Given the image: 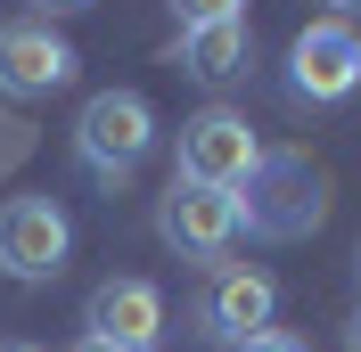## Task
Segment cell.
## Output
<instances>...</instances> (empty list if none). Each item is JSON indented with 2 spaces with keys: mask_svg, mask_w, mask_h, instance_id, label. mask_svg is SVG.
I'll return each instance as SVG.
<instances>
[{
  "mask_svg": "<svg viewBox=\"0 0 361 352\" xmlns=\"http://www.w3.org/2000/svg\"><path fill=\"white\" fill-rule=\"evenodd\" d=\"M329 221V172H320L304 148H271L263 172L238 189V230L263 246H295Z\"/></svg>",
  "mask_w": 361,
  "mask_h": 352,
  "instance_id": "1",
  "label": "cell"
},
{
  "mask_svg": "<svg viewBox=\"0 0 361 352\" xmlns=\"http://www.w3.org/2000/svg\"><path fill=\"white\" fill-rule=\"evenodd\" d=\"M148 148H157V107H148L140 90H99V99H82V115H74V164H82L90 180L123 189V180L148 164Z\"/></svg>",
  "mask_w": 361,
  "mask_h": 352,
  "instance_id": "2",
  "label": "cell"
},
{
  "mask_svg": "<svg viewBox=\"0 0 361 352\" xmlns=\"http://www.w3.org/2000/svg\"><path fill=\"white\" fill-rule=\"evenodd\" d=\"M263 139H255V123L238 107H197L189 123H180L173 139V180H197V189H247L255 172H263Z\"/></svg>",
  "mask_w": 361,
  "mask_h": 352,
  "instance_id": "3",
  "label": "cell"
},
{
  "mask_svg": "<svg viewBox=\"0 0 361 352\" xmlns=\"http://www.w3.org/2000/svg\"><path fill=\"white\" fill-rule=\"evenodd\" d=\"M288 90L304 107H337L361 90V25L353 17H312L288 49Z\"/></svg>",
  "mask_w": 361,
  "mask_h": 352,
  "instance_id": "4",
  "label": "cell"
},
{
  "mask_svg": "<svg viewBox=\"0 0 361 352\" xmlns=\"http://www.w3.org/2000/svg\"><path fill=\"white\" fill-rule=\"evenodd\" d=\"M157 238L173 246L180 263H222L238 246V197L230 189H197V180H173L157 205Z\"/></svg>",
  "mask_w": 361,
  "mask_h": 352,
  "instance_id": "5",
  "label": "cell"
},
{
  "mask_svg": "<svg viewBox=\"0 0 361 352\" xmlns=\"http://www.w3.org/2000/svg\"><path fill=\"white\" fill-rule=\"evenodd\" d=\"M74 246V221L58 213V197H8L0 205V270L8 279H58Z\"/></svg>",
  "mask_w": 361,
  "mask_h": 352,
  "instance_id": "6",
  "label": "cell"
},
{
  "mask_svg": "<svg viewBox=\"0 0 361 352\" xmlns=\"http://www.w3.org/2000/svg\"><path fill=\"white\" fill-rule=\"evenodd\" d=\"M74 66H82V58H74L42 17L0 25V90H8V99H49V90L74 82Z\"/></svg>",
  "mask_w": 361,
  "mask_h": 352,
  "instance_id": "7",
  "label": "cell"
},
{
  "mask_svg": "<svg viewBox=\"0 0 361 352\" xmlns=\"http://www.w3.org/2000/svg\"><path fill=\"white\" fill-rule=\"evenodd\" d=\"M82 328L115 352H157L164 344V295L148 279H107V287H90Z\"/></svg>",
  "mask_w": 361,
  "mask_h": 352,
  "instance_id": "8",
  "label": "cell"
},
{
  "mask_svg": "<svg viewBox=\"0 0 361 352\" xmlns=\"http://www.w3.org/2000/svg\"><path fill=\"white\" fill-rule=\"evenodd\" d=\"M271 311H279V287L263 270H214V287H205V303H197V328L238 352L247 336L271 328Z\"/></svg>",
  "mask_w": 361,
  "mask_h": 352,
  "instance_id": "9",
  "label": "cell"
},
{
  "mask_svg": "<svg viewBox=\"0 0 361 352\" xmlns=\"http://www.w3.org/2000/svg\"><path fill=\"white\" fill-rule=\"evenodd\" d=\"M247 66H255V33H247V17L189 25V33H180V74H197V82H238Z\"/></svg>",
  "mask_w": 361,
  "mask_h": 352,
  "instance_id": "10",
  "label": "cell"
},
{
  "mask_svg": "<svg viewBox=\"0 0 361 352\" xmlns=\"http://www.w3.org/2000/svg\"><path fill=\"white\" fill-rule=\"evenodd\" d=\"M173 17H180V33L189 25H222V17H247L238 0H173Z\"/></svg>",
  "mask_w": 361,
  "mask_h": 352,
  "instance_id": "11",
  "label": "cell"
},
{
  "mask_svg": "<svg viewBox=\"0 0 361 352\" xmlns=\"http://www.w3.org/2000/svg\"><path fill=\"white\" fill-rule=\"evenodd\" d=\"M238 352H312V344H304V336H288V328H263V336H247Z\"/></svg>",
  "mask_w": 361,
  "mask_h": 352,
  "instance_id": "12",
  "label": "cell"
},
{
  "mask_svg": "<svg viewBox=\"0 0 361 352\" xmlns=\"http://www.w3.org/2000/svg\"><path fill=\"white\" fill-rule=\"evenodd\" d=\"M42 17H74V8H90V0H33Z\"/></svg>",
  "mask_w": 361,
  "mask_h": 352,
  "instance_id": "13",
  "label": "cell"
},
{
  "mask_svg": "<svg viewBox=\"0 0 361 352\" xmlns=\"http://www.w3.org/2000/svg\"><path fill=\"white\" fill-rule=\"evenodd\" d=\"M345 352H361V311H353V320H345Z\"/></svg>",
  "mask_w": 361,
  "mask_h": 352,
  "instance_id": "14",
  "label": "cell"
},
{
  "mask_svg": "<svg viewBox=\"0 0 361 352\" xmlns=\"http://www.w3.org/2000/svg\"><path fill=\"white\" fill-rule=\"evenodd\" d=\"M329 17H361V0H329Z\"/></svg>",
  "mask_w": 361,
  "mask_h": 352,
  "instance_id": "15",
  "label": "cell"
},
{
  "mask_svg": "<svg viewBox=\"0 0 361 352\" xmlns=\"http://www.w3.org/2000/svg\"><path fill=\"white\" fill-rule=\"evenodd\" d=\"M74 352H115V344H99V336H82V344H74Z\"/></svg>",
  "mask_w": 361,
  "mask_h": 352,
  "instance_id": "16",
  "label": "cell"
},
{
  "mask_svg": "<svg viewBox=\"0 0 361 352\" xmlns=\"http://www.w3.org/2000/svg\"><path fill=\"white\" fill-rule=\"evenodd\" d=\"M0 352H42V344H0Z\"/></svg>",
  "mask_w": 361,
  "mask_h": 352,
  "instance_id": "17",
  "label": "cell"
},
{
  "mask_svg": "<svg viewBox=\"0 0 361 352\" xmlns=\"http://www.w3.org/2000/svg\"><path fill=\"white\" fill-rule=\"evenodd\" d=\"M353 279H361V246H353Z\"/></svg>",
  "mask_w": 361,
  "mask_h": 352,
  "instance_id": "18",
  "label": "cell"
}]
</instances>
